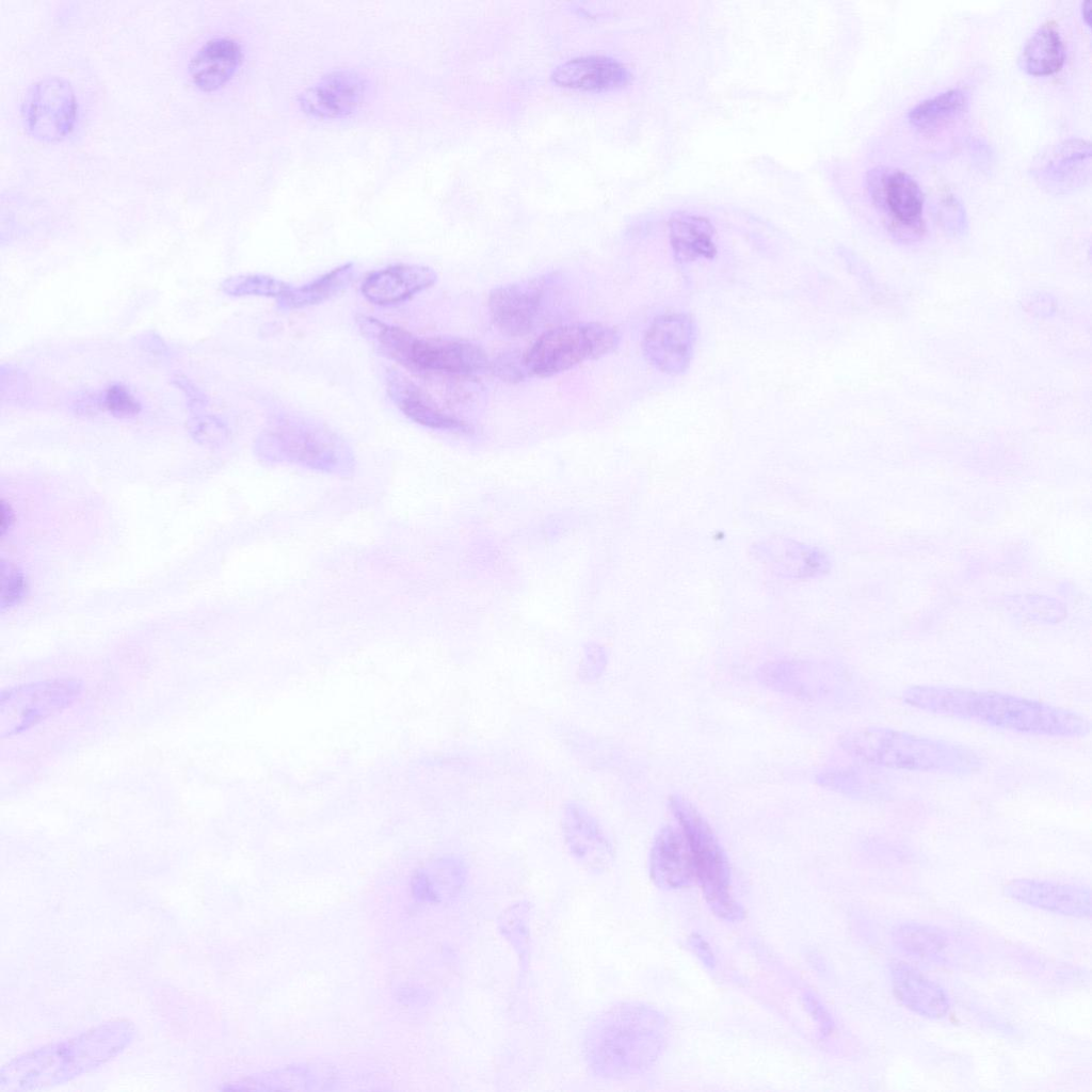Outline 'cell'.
Instances as JSON below:
<instances>
[{"instance_id":"d6986e66","label":"cell","mask_w":1092,"mask_h":1092,"mask_svg":"<svg viewBox=\"0 0 1092 1092\" xmlns=\"http://www.w3.org/2000/svg\"><path fill=\"white\" fill-rule=\"evenodd\" d=\"M387 388L400 411L412 421L432 429L465 430L466 423L444 412L435 401L399 372H389Z\"/></svg>"},{"instance_id":"3957f363","label":"cell","mask_w":1092,"mask_h":1092,"mask_svg":"<svg viewBox=\"0 0 1092 1092\" xmlns=\"http://www.w3.org/2000/svg\"><path fill=\"white\" fill-rule=\"evenodd\" d=\"M840 749L854 760L895 770L971 775L983 760L971 748L890 727L867 726L846 733Z\"/></svg>"},{"instance_id":"cb8c5ba5","label":"cell","mask_w":1092,"mask_h":1092,"mask_svg":"<svg viewBox=\"0 0 1092 1092\" xmlns=\"http://www.w3.org/2000/svg\"><path fill=\"white\" fill-rule=\"evenodd\" d=\"M466 879L464 864L453 857L440 858L417 872L413 880L414 896L422 901L444 902L454 897Z\"/></svg>"},{"instance_id":"d6a6232c","label":"cell","mask_w":1092,"mask_h":1092,"mask_svg":"<svg viewBox=\"0 0 1092 1092\" xmlns=\"http://www.w3.org/2000/svg\"><path fill=\"white\" fill-rule=\"evenodd\" d=\"M802 1001L814 1019L817 1023L818 1029L822 1037L830 1035L835 1028V1024L832 1015L822 1002L809 991L804 992L802 995Z\"/></svg>"},{"instance_id":"8fae6325","label":"cell","mask_w":1092,"mask_h":1092,"mask_svg":"<svg viewBox=\"0 0 1092 1092\" xmlns=\"http://www.w3.org/2000/svg\"><path fill=\"white\" fill-rule=\"evenodd\" d=\"M561 825L567 850L579 865L597 874L612 867L614 847L600 822L583 804L566 802Z\"/></svg>"},{"instance_id":"30bf717a","label":"cell","mask_w":1092,"mask_h":1092,"mask_svg":"<svg viewBox=\"0 0 1092 1092\" xmlns=\"http://www.w3.org/2000/svg\"><path fill=\"white\" fill-rule=\"evenodd\" d=\"M696 339V324L689 314L660 315L643 337V355L660 372L680 375L691 365Z\"/></svg>"},{"instance_id":"5b68a950","label":"cell","mask_w":1092,"mask_h":1092,"mask_svg":"<svg viewBox=\"0 0 1092 1092\" xmlns=\"http://www.w3.org/2000/svg\"><path fill=\"white\" fill-rule=\"evenodd\" d=\"M669 808L687 838L695 879L712 913L725 920L743 919L744 910L732 893L727 856L707 820L692 803L677 794L669 798Z\"/></svg>"},{"instance_id":"52a82bcc","label":"cell","mask_w":1092,"mask_h":1092,"mask_svg":"<svg viewBox=\"0 0 1092 1092\" xmlns=\"http://www.w3.org/2000/svg\"><path fill=\"white\" fill-rule=\"evenodd\" d=\"M80 692V682L67 679L33 682L7 690L0 701L2 736L30 728L68 706Z\"/></svg>"},{"instance_id":"2e32d148","label":"cell","mask_w":1092,"mask_h":1092,"mask_svg":"<svg viewBox=\"0 0 1092 1092\" xmlns=\"http://www.w3.org/2000/svg\"><path fill=\"white\" fill-rule=\"evenodd\" d=\"M889 978L895 996L914 1013L932 1019L948 1013L950 999L945 989L909 963L892 962Z\"/></svg>"},{"instance_id":"277c9868","label":"cell","mask_w":1092,"mask_h":1092,"mask_svg":"<svg viewBox=\"0 0 1092 1092\" xmlns=\"http://www.w3.org/2000/svg\"><path fill=\"white\" fill-rule=\"evenodd\" d=\"M359 330L383 354L408 369L450 375H472L491 363L485 351L467 340L418 337L379 319L359 316Z\"/></svg>"},{"instance_id":"7c38bea8","label":"cell","mask_w":1092,"mask_h":1092,"mask_svg":"<svg viewBox=\"0 0 1092 1092\" xmlns=\"http://www.w3.org/2000/svg\"><path fill=\"white\" fill-rule=\"evenodd\" d=\"M1007 897L1023 904L1075 918L1091 915L1089 887L1048 880L1015 879L1003 887Z\"/></svg>"},{"instance_id":"d4e9b609","label":"cell","mask_w":1092,"mask_h":1092,"mask_svg":"<svg viewBox=\"0 0 1092 1092\" xmlns=\"http://www.w3.org/2000/svg\"><path fill=\"white\" fill-rule=\"evenodd\" d=\"M355 276V266L347 262L301 286H291L278 299L283 309H299L323 303L343 291Z\"/></svg>"},{"instance_id":"44dd1931","label":"cell","mask_w":1092,"mask_h":1092,"mask_svg":"<svg viewBox=\"0 0 1092 1092\" xmlns=\"http://www.w3.org/2000/svg\"><path fill=\"white\" fill-rule=\"evenodd\" d=\"M716 231L708 219L692 213H676L669 221V238L679 262L712 259L717 254Z\"/></svg>"},{"instance_id":"4316f807","label":"cell","mask_w":1092,"mask_h":1092,"mask_svg":"<svg viewBox=\"0 0 1092 1092\" xmlns=\"http://www.w3.org/2000/svg\"><path fill=\"white\" fill-rule=\"evenodd\" d=\"M268 437L276 441L282 449L291 454L303 455V459H314L317 449L327 450L333 445V437L326 430H322L309 422L282 418L273 422L268 430Z\"/></svg>"},{"instance_id":"ac0fdd59","label":"cell","mask_w":1092,"mask_h":1092,"mask_svg":"<svg viewBox=\"0 0 1092 1092\" xmlns=\"http://www.w3.org/2000/svg\"><path fill=\"white\" fill-rule=\"evenodd\" d=\"M872 197L898 222L912 225L920 220L924 194L905 172L873 171L869 178Z\"/></svg>"},{"instance_id":"e0dca14e","label":"cell","mask_w":1092,"mask_h":1092,"mask_svg":"<svg viewBox=\"0 0 1092 1092\" xmlns=\"http://www.w3.org/2000/svg\"><path fill=\"white\" fill-rule=\"evenodd\" d=\"M629 70L616 60L603 55L572 59L555 68L552 81L564 87L583 91H609L626 85Z\"/></svg>"},{"instance_id":"d590c367","label":"cell","mask_w":1092,"mask_h":1092,"mask_svg":"<svg viewBox=\"0 0 1092 1092\" xmlns=\"http://www.w3.org/2000/svg\"><path fill=\"white\" fill-rule=\"evenodd\" d=\"M12 521H13V513L10 510V508L6 509L4 502H2V521H1L2 533H4V531L7 528L11 527V523Z\"/></svg>"},{"instance_id":"484cf974","label":"cell","mask_w":1092,"mask_h":1092,"mask_svg":"<svg viewBox=\"0 0 1092 1092\" xmlns=\"http://www.w3.org/2000/svg\"><path fill=\"white\" fill-rule=\"evenodd\" d=\"M892 941L902 952L934 962H942L950 948L949 938L944 931L915 921L896 926L892 931Z\"/></svg>"},{"instance_id":"6da1fadb","label":"cell","mask_w":1092,"mask_h":1092,"mask_svg":"<svg viewBox=\"0 0 1092 1092\" xmlns=\"http://www.w3.org/2000/svg\"><path fill=\"white\" fill-rule=\"evenodd\" d=\"M902 702L930 713L990 727L1053 738H1080L1090 733L1089 719L1075 710L1021 695L942 685H913Z\"/></svg>"},{"instance_id":"603a6c76","label":"cell","mask_w":1092,"mask_h":1092,"mask_svg":"<svg viewBox=\"0 0 1092 1092\" xmlns=\"http://www.w3.org/2000/svg\"><path fill=\"white\" fill-rule=\"evenodd\" d=\"M759 548V555L769 560L768 564L787 577H814L826 569L828 561L824 555L806 545L773 540Z\"/></svg>"},{"instance_id":"4dcf8cb0","label":"cell","mask_w":1092,"mask_h":1092,"mask_svg":"<svg viewBox=\"0 0 1092 1092\" xmlns=\"http://www.w3.org/2000/svg\"><path fill=\"white\" fill-rule=\"evenodd\" d=\"M103 405L114 416L131 417L141 410V404L130 390L119 384L111 385L105 392Z\"/></svg>"},{"instance_id":"7a4b0ae2","label":"cell","mask_w":1092,"mask_h":1092,"mask_svg":"<svg viewBox=\"0 0 1092 1092\" xmlns=\"http://www.w3.org/2000/svg\"><path fill=\"white\" fill-rule=\"evenodd\" d=\"M668 1023L657 1009L621 1001L595 1015L582 1042L583 1058L597 1076L628 1079L649 1070L662 1054Z\"/></svg>"},{"instance_id":"f546056e","label":"cell","mask_w":1092,"mask_h":1092,"mask_svg":"<svg viewBox=\"0 0 1092 1092\" xmlns=\"http://www.w3.org/2000/svg\"><path fill=\"white\" fill-rule=\"evenodd\" d=\"M528 905L519 902L507 909L498 920L500 932L511 943L521 959L527 957L528 953Z\"/></svg>"},{"instance_id":"8d00e7d4","label":"cell","mask_w":1092,"mask_h":1092,"mask_svg":"<svg viewBox=\"0 0 1092 1092\" xmlns=\"http://www.w3.org/2000/svg\"><path fill=\"white\" fill-rule=\"evenodd\" d=\"M1081 13H1082V17H1083V20L1087 23V26L1091 27V17H1090L1091 16V9H1090V2L1089 1H1085L1082 3Z\"/></svg>"},{"instance_id":"4fadbf2b","label":"cell","mask_w":1092,"mask_h":1092,"mask_svg":"<svg viewBox=\"0 0 1092 1092\" xmlns=\"http://www.w3.org/2000/svg\"><path fill=\"white\" fill-rule=\"evenodd\" d=\"M648 865L652 881L664 890L685 888L696 880L692 854L680 826L668 824L658 831Z\"/></svg>"},{"instance_id":"7402d4cb","label":"cell","mask_w":1092,"mask_h":1092,"mask_svg":"<svg viewBox=\"0 0 1092 1092\" xmlns=\"http://www.w3.org/2000/svg\"><path fill=\"white\" fill-rule=\"evenodd\" d=\"M1064 59L1061 35L1054 23L1047 22L1026 41L1018 64L1029 75L1048 76L1061 69Z\"/></svg>"},{"instance_id":"5bb4252c","label":"cell","mask_w":1092,"mask_h":1092,"mask_svg":"<svg viewBox=\"0 0 1092 1092\" xmlns=\"http://www.w3.org/2000/svg\"><path fill=\"white\" fill-rule=\"evenodd\" d=\"M436 272L427 266L398 263L370 272L362 283V293L370 303L387 306L402 303L432 287Z\"/></svg>"},{"instance_id":"8992f818","label":"cell","mask_w":1092,"mask_h":1092,"mask_svg":"<svg viewBox=\"0 0 1092 1092\" xmlns=\"http://www.w3.org/2000/svg\"><path fill=\"white\" fill-rule=\"evenodd\" d=\"M621 337L609 325L588 322L544 332L524 353L528 374L550 378L613 352Z\"/></svg>"},{"instance_id":"836d02e7","label":"cell","mask_w":1092,"mask_h":1092,"mask_svg":"<svg viewBox=\"0 0 1092 1092\" xmlns=\"http://www.w3.org/2000/svg\"><path fill=\"white\" fill-rule=\"evenodd\" d=\"M493 369L503 380L511 382L521 381L527 372L524 364V354L519 356L514 353H504V355L498 357L493 363Z\"/></svg>"},{"instance_id":"e575fe53","label":"cell","mask_w":1092,"mask_h":1092,"mask_svg":"<svg viewBox=\"0 0 1092 1092\" xmlns=\"http://www.w3.org/2000/svg\"><path fill=\"white\" fill-rule=\"evenodd\" d=\"M688 946L692 952L701 960V962L708 968L716 967L714 954L708 945V943L698 934L693 933L688 937Z\"/></svg>"},{"instance_id":"ffe728a7","label":"cell","mask_w":1092,"mask_h":1092,"mask_svg":"<svg viewBox=\"0 0 1092 1092\" xmlns=\"http://www.w3.org/2000/svg\"><path fill=\"white\" fill-rule=\"evenodd\" d=\"M242 61L240 45L232 38L207 41L192 57L189 65L194 83L205 91L216 90L236 73Z\"/></svg>"},{"instance_id":"1f68e13d","label":"cell","mask_w":1092,"mask_h":1092,"mask_svg":"<svg viewBox=\"0 0 1092 1092\" xmlns=\"http://www.w3.org/2000/svg\"><path fill=\"white\" fill-rule=\"evenodd\" d=\"M2 591H1V604L2 608L12 607L18 603L26 591L25 577L20 571H18L12 564L2 562Z\"/></svg>"},{"instance_id":"9a60e30c","label":"cell","mask_w":1092,"mask_h":1092,"mask_svg":"<svg viewBox=\"0 0 1092 1092\" xmlns=\"http://www.w3.org/2000/svg\"><path fill=\"white\" fill-rule=\"evenodd\" d=\"M365 82L355 71L339 70L321 78L301 97L302 109L316 117L334 118L352 112L362 101Z\"/></svg>"},{"instance_id":"9c48e42d","label":"cell","mask_w":1092,"mask_h":1092,"mask_svg":"<svg viewBox=\"0 0 1092 1092\" xmlns=\"http://www.w3.org/2000/svg\"><path fill=\"white\" fill-rule=\"evenodd\" d=\"M77 103L70 83L60 77H46L35 82L22 103L29 132L41 141H57L73 128Z\"/></svg>"},{"instance_id":"f1b7e54d","label":"cell","mask_w":1092,"mask_h":1092,"mask_svg":"<svg viewBox=\"0 0 1092 1092\" xmlns=\"http://www.w3.org/2000/svg\"><path fill=\"white\" fill-rule=\"evenodd\" d=\"M222 287L229 295H257L278 300L290 289L291 285L266 274H244L226 279Z\"/></svg>"},{"instance_id":"83f0119b","label":"cell","mask_w":1092,"mask_h":1092,"mask_svg":"<svg viewBox=\"0 0 1092 1092\" xmlns=\"http://www.w3.org/2000/svg\"><path fill=\"white\" fill-rule=\"evenodd\" d=\"M968 99L963 90L951 89L914 106L908 113L912 126L929 130L937 128L961 115Z\"/></svg>"},{"instance_id":"ba28073f","label":"cell","mask_w":1092,"mask_h":1092,"mask_svg":"<svg viewBox=\"0 0 1092 1092\" xmlns=\"http://www.w3.org/2000/svg\"><path fill=\"white\" fill-rule=\"evenodd\" d=\"M549 274L494 288L487 299L493 323L504 334L524 336L533 331L553 286Z\"/></svg>"}]
</instances>
